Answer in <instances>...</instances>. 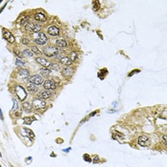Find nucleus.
<instances>
[{
	"label": "nucleus",
	"mask_w": 167,
	"mask_h": 167,
	"mask_svg": "<svg viewBox=\"0 0 167 167\" xmlns=\"http://www.w3.org/2000/svg\"><path fill=\"white\" fill-rule=\"evenodd\" d=\"M59 53H62L61 52V49L57 48V47H54V46H48L43 50V54L48 56V57H53V56H55L57 54Z\"/></svg>",
	"instance_id": "f257e3e1"
},
{
	"label": "nucleus",
	"mask_w": 167,
	"mask_h": 167,
	"mask_svg": "<svg viewBox=\"0 0 167 167\" xmlns=\"http://www.w3.org/2000/svg\"><path fill=\"white\" fill-rule=\"evenodd\" d=\"M33 37H34L33 38L34 43L37 44V45H44V44L48 41V37L45 35L44 32H36Z\"/></svg>",
	"instance_id": "f03ea898"
},
{
	"label": "nucleus",
	"mask_w": 167,
	"mask_h": 167,
	"mask_svg": "<svg viewBox=\"0 0 167 167\" xmlns=\"http://www.w3.org/2000/svg\"><path fill=\"white\" fill-rule=\"evenodd\" d=\"M28 81L31 83V84H33V85H36V86H39V85H41V84H43V78L41 77L40 76H38V75H33L32 76H29V78H28Z\"/></svg>",
	"instance_id": "7ed1b4c3"
},
{
	"label": "nucleus",
	"mask_w": 167,
	"mask_h": 167,
	"mask_svg": "<svg viewBox=\"0 0 167 167\" xmlns=\"http://www.w3.org/2000/svg\"><path fill=\"white\" fill-rule=\"evenodd\" d=\"M25 29L27 30V31H32L33 32H40V30H41V26L40 25H38L37 23H31V22H29L28 24L25 25Z\"/></svg>",
	"instance_id": "20e7f679"
},
{
	"label": "nucleus",
	"mask_w": 167,
	"mask_h": 167,
	"mask_svg": "<svg viewBox=\"0 0 167 167\" xmlns=\"http://www.w3.org/2000/svg\"><path fill=\"white\" fill-rule=\"evenodd\" d=\"M32 106H33L35 109H44L46 107V102L43 99H40V98L36 97V98H33Z\"/></svg>",
	"instance_id": "39448f33"
},
{
	"label": "nucleus",
	"mask_w": 167,
	"mask_h": 167,
	"mask_svg": "<svg viewBox=\"0 0 167 167\" xmlns=\"http://www.w3.org/2000/svg\"><path fill=\"white\" fill-rule=\"evenodd\" d=\"M43 88L46 91H52L56 89V83L54 80H46L43 82Z\"/></svg>",
	"instance_id": "423d86ee"
},
{
	"label": "nucleus",
	"mask_w": 167,
	"mask_h": 167,
	"mask_svg": "<svg viewBox=\"0 0 167 167\" xmlns=\"http://www.w3.org/2000/svg\"><path fill=\"white\" fill-rule=\"evenodd\" d=\"M138 142H139V144L140 146H142V147H144V146H149L151 144V140L150 139L147 137V136H141L139 138V140H138Z\"/></svg>",
	"instance_id": "0eeeda50"
},
{
	"label": "nucleus",
	"mask_w": 167,
	"mask_h": 167,
	"mask_svg": "<svg viewBox=\"0 0 167 167\" xmlns=\"http://www.w3.org/2000/svg\"><path fill=\"white\" fill-rule=\"evenodd\" d=\"M61 73H62V75H63L65 77H70V76H72L74 75L75 69H74V67L68 66V67H66V68H64L63 70L61 71Z\"/></svg>",
	"instance_id": "6e6552de"
},
{
	"label": "nucleus",
	"mask_w": 167,
	"mask_h": 167,
	"mask_svg": "<svg viewBox=\"0 0 167 167\" xmlns=\"http://www.w3.org/2000/svg\"><path fill=\"white\" fill-rule=\"evenodd\" d=\"M16 96L19 99L21 100H24L26 98V92L24 91V89L20 86L16 87Z\"/></svg>",
	"instance_id": "1a4fd4ad"
},
{
	"label": "nucleus",
	"mask_w": 167,
	"mask_h": 167,
	"mask_svg": "<svg viewBox=\"0 0 167 167\" xmlns=\"http://www.w3.org/2000/svg\"><path fill=\"white\" fill-rule=\"evenodd\" d=\"M36 61H37L39 64H41L42 66H44V68H47V69H49V68H51L52 67V62H50V61H48V60H46L45 58H43V57H37L36 58Z\"/></svg>",
	"instance_id": "9d476101"
},
{
	"label": "nucleus",
	"mask_w": 167,
	"mask_h": 167,
	"mask_svg": "<svg viewBox=\"0 0 167 167\" xmlns=\"http://www.w3.org/2000/svg\"><path fill=\"white\" fill-rule=\"evenodd\" d=\"M48 33L50 35H53V36H57V35H59L60 31L57 27H55V26H51V27L48 28Z\"/></svg>",
	"instance_id": "9b49d317"
},
{
	"label": "nucleus",
	"mask_w": 167,
	"mask_h": 167,
	"mask_svg": "<svg viewBox=\"0 0 167 167\" xmlns=\"http://www.w3.org/2000/svg\"><path fill=\"white\" fill-rule=\"evenodd\" d=\"M33 18L38 22H46L47 20V17L43 12H35L33 15Z\"/></svg>",
	"instance_id": "f8f14e48"
},
{
	"label": "nucleus",
	"mask_w": 167,
	"mask_h": 167,
	"mask_svg": "<svg viewBox=\"0 0 167 167\" xmlns=\"http://www.w3.org/2000/svg\"><path fill=\"white\" fill-rule=\"evenodd\" d=\"M3 36L5 37V39H7L9 42H11V43H13L14 41H15V38L14 36L11 34V32H9V31H4L3 32Z\"/></svg>",
	"instance_id": "ddd939ff"
},
{
	"label": "nucleus",
	"mask_w": 167,
	"mask_h": 167,
	"mask_svg": "<svg viewBox=\"0 0 167 167\" xmlns=\"http://www.w3.org/2000/svg\"><path fill=\"white\" fill-rule=\"evenodd\" d=\"M18 76H20V77H22V78H27V77L30 76V72L27 69L22 68V69H20V70L18 71Z\"/></svg>",
	"instance_id": "4468645a"
},
{
	"label": "nucleus",
	"mask_w": 167,
	"mask_h": 167,
	"mask_svg": "<svg viewBox=\"0 0 167 167\" xmlns=\"http://www.w3.org/2000/svg\"><path fill=\"white\" fill-rule=\"evenodd\" d=\"M55 44H56V47L57 48H66L67 46H68V43L65 41L64 39H58L56 42H55Z\"/></svg>",
	"instance_id": "2eb2a0df"
},
{
	"label": "nucleus",
	"mask_w": 167,
	"mask_h": 167,
	"mask_svg": "<svg viewBox=\"0 0 167 167\" xmlns=\"http://www.w3.org/2000/svg\"><path fill=\"white\" fill-rule=\"evenodd\" d=\"M59 61L61 64L65 65V66H71V64L73 63V62L70 60V58H69V56H63Z\"/></svg>",
	"instance_id": "dca6fc26"
},
{
	"label": "nucleus",
	"mask_w": 167,
	"mask_h": 167,
	"mask_svg": "<svg viewBox=\"0 0 167 167\" xmlns=\"http://www.w3.org/2000/svg\"><path fill=\"white\" fill-rule=\"evenodd\" d=\"M39 98H42V99H48L50 97H52V93H50L48 91H44L42 93H40L39 95Z\"/></svg>",
	"instance_id": "f3484780"
},
{
	"label": "nucleus",
	"mask_w": 167,
	"mask_h": 167,
	"mask_svg": "<svg viewBox=\"0 0 167 167\" xmlns=\"http://www.w3.org/2000/svg\"><path fill=\"white\" fill-rule=\"evenodd\" d=\"M27 90L29 92H31V93H37L39 90H38V88L36 85H33V84H31V85H29V86L27 87Z\"/></svg>",
	"instance_id": "a211bd4d"
},
{
	"label": "nucleus",
	"mask_w": 167,
	"mask_h": 167,
	"mask_svg": "<svg viewBox=\"0 0 167 167\" xmlns=\"http://www.w3.org/2000/svg\"><path fill=\"white\" fill-rule=\"evenodd\" d=\"M69 58H70V60L72 62H76V60H77V52H76V51L72 52L70 54V55H69Z\"/></svg>",
	"instance_id": "6ab92c4d"
},
{
	"label": "nucleus",
	"mask_w": 167,
	"mask_h": 167,
	"mask_svg": "<svg viewBox=\"0 0 167 167\" xmlns=\"http://www.w3.org/2000/svg\"><path fill=\"white\" fill-rule=\"evenodd\" d=\"M39 73L41 76H49L51 74V70L50 69H47V68H42L39 70Z\"/></svg>",
	"instance_id": "aec40b11"
},
{
	"label": "nucleus",
	"mask_w": 167,
	"mask_h": 167,
	"mask_svg": "<svg viewBox=\"0 0 167 167\" xmlns=\"http://www.w3.org/2000/svg\"><path fill=\"white\" fill-rule=\"evenodd\" d=\"M22 108H23V110H25L27 112H30L32 110V105L29 102H24L22 104Z\"/></svg>",
	"instance_id": "412c9836"
},
{
	"label": "nucleus",
	"mask_w": 167,
	"mask_h": 167,
	"mask_svg": "<svg viewBox=\"0 0 167 167\" xmlns=\"http://www.w3.org/2000/svg\"><path fill=\"white\" fill-rule=\"evenodd\" d=\"M23 131H24V133L27 135V137H29V138H32V139H33V138H34L33 133H32V132L30 129H28V128H23Z\"/></svg>",
	"instance_id": "4be33fe9"
},
{
	"label": "nucleus",
	"mask_w": 167,
	"mask_h": 167,
	"mask_svg": "<svg viewBox=\"0 0 167 167\" xmlns=\"http://www.w3.org/2000/svg\"><path fill=\"white\" fill-rule=\"evenodd\" d=\"M93 10L95 11H97L98 9H99V7H100V4H99V2L98 1H93Z\"/></svg>",
	"instance_id": "5701e85b"
},
{
	"label": "nucleus",
	"mask_w": 167,
	"mask_h": 167,
	"mask_svg": "<svg viewBox=\"0 0 167 167\" xmlns=\"http://www.w3.org/2000/svg\"><path fill=\"white\" fill-rule=\"evenodd\" d=\"M31 50H32V52L33 53V54H41V53H40V51L38 50V48L36 47V46H32V48H31Z\"/></svg>",
	"instance_id": "b1692460"
},
{
	"label": "nucleus",
	"mask_w": 167,
	"mask_h": 167,
	"mask_svg": "<svg viewBox=\"0 0 167 167\" xmlns=\"http://www.w3.org/2000/svg\"><path fill=\"white\" fill-rule=\"evenodd\" d=\"M53 70H54V71H59L60 70V65L59 64H56V63H53L52 64V67H51Z\"/></svg>",
	"instance_id": "393cba45"
},
{
	"label": "nucleus",
	"mask_w": 167,
	"mask_h": 167,
	"mask_svg": "<svg viewBox=\"0 0 167 167\" xmlns=\"http://www.w3.org/2000/svg\"><path fill=\"white\" fill-rule=\"evenodd\" d=\"M23 55H27V56H32L33 55V53L29 51V50H24L23 51Z\"/></svg>",
	"instance_id": "a878e982"
},
{
	"label": "nucleus",
	"mask_w": 167,
	"mask_h": 167,
	"mask_svg": "<svg viewBox=\"0 0 167 167\" xmlns=\"http://www.w3.org/2000/svg\"><path fill=\"white\" fill-rule=\"evenodd\" d=\"M21 42H22V44H23V45H30V43H31V42H30V40H29V39H28V38H25V37H23L21 39Z\"/></svg>",
	"instance_id": "bb28decb"
},
{
	"label": "nucleus",
	"mask_w": 167,
	"mask_h": 167,
	"mask_svg": "<svg viewBox=\"0 0 167 167\" xmlns=\"http://www.w3.org/2000/svg\"><path fill=\"white\" fill-rule=\"evenodd\" d=\"M23 120H24V123L25 124H31L32 122V119L31 118H24Z\"/></svg>",
	"instance_id": "cd10ccee"
},
{
	"label": "nucleus",
	"mask_w": 167,
	"mask_h": 167,
	"mask_svg": "<svg viewBox=\"0 0 167 167\" xmlns=\"http://www.w3.org/2000/svg\"><path fill=\"white\" fill-rule=\"evenodd\" d=\"M17 101H16L15 99H13V108H12V110H15V109H17Z\"/></svg>",
	"instance_id": "c85d7f7f"
},
{
	"label": "nucleus",
	"mask_w": 167,
	"mask_h": 167,
	"mask_svg": "<svg viewBox=\"0 0 167 167\" xmlns=\"http://www.w3.org/2000/svg\"><path fill=\"white\" fill-rule=\"evenodd\" d=\"M162 140H163V144H164V145H166V136H163Z\"/></svg>",
	"instance_id": "c756f323"
}]
</instances>
